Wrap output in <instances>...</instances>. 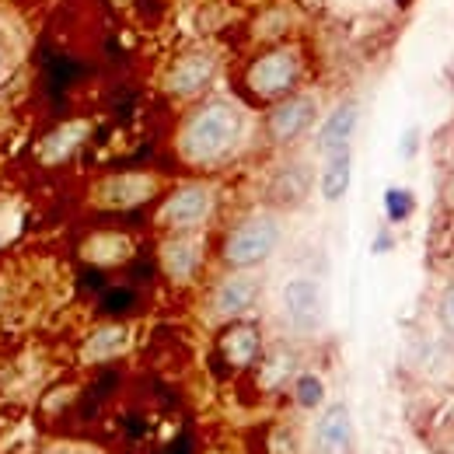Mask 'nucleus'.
<instances>
[{"instance_id": "obj_12", "label": "nucleus", "mask_w": 454, "mask_h": 454, "mask_svg": "<svg viewBox=\"0 0 454 454\" xmlns=\"http://www.w3.org/2000/svg\"><path fill=\"white\" fill-rule=\"evenodd\" d=\"M214 70H217V59L210 53H185V57L175 59L165 88H168L171 98H196L214 81Z\"/></svg>"}, {"instance_id": "obj_17", "label": "nucleus", "mask_w": 454, "mask_h": 454, "mask_svg": "<svg viewBox=\"0 0 454 454\" xmlns=\"http://www.w3.org/2000/svg\"><path fill=\"white\" fill-rule=\"evenodd\" d=\"M126 346H129V329L126 325H102V329H95L88 336V342H84V360H91V364L113 360Z\"/></svg>"}, {"instance_id": "obj_23", "label": "nucleus", "mask_w": 454, "mask_h": 454, "mask_svg": "<svg viewBox=\"0 0 454 454\" xmlns=\"http://www.w3.org/2000/svg\"><path fill=\"white\" fill-rule=\"evenodd\" d=\"M0 74H4V53H0Z\"/></svg>"}, {"instance_id": "obj_8", "label": "nucleus", "mask_w": 454, "mask_h": 454, "mask_svg": "<svg viewBox=\"0 0 454 454\" xmlns=\"http://www.w3.org/2000/svg\"><path fill=\"white\" fill-rule=\"evenodd\" d=\"M356 427L346 402H329L318 409V419L311 427V454H353Z\"/></svg>"}, {"instance_id": "obj_9", "label": "nucleus", "mask_w": 454, "mask_h": 454, "mask_svg": "<svg viewBox=\"0 0 454 454\" xmlns=\"http://www.w3.org/2000/svg\"><path fill=\"white\" fill-rule=\"evenodd\" d=\"M217 353L231 371H248L259 356H262V333L255 322H227L224 333L217 336Z\"/></svg>"}, {"instance_id": "obj_6", "label": "nucleus", "mask_w": 454, "mask_h": 454, "mask_svg": "<svg viewBox=\"0 0 454 454\" xmlns=\"http://www.w3.org/2000/svg\"><path fill=\"white\" fill-rule=\"evenodd\" d=\"M315 126H318V98H315V95L294 91V95H286L280 102H273L270 113H266V137H270V144H277V147L297 144V140L308 137Z\"/></svg>"}, {"instance_id": "obj_3", "label": "nucleus", "mask_w": 454, "mask_h": 454, "mask_svg": "<svg viewBox=\"0 0 454 454\" xmlns=\"http://www.w3.org/2000/svg\"><path fill=\"white\" fill-rule=\"evenodd\" d=\"M301 74H304V67H301L297 50L277 46V50H266L262 57H255L248 63V70H245V91L255 102L273 106V102H280V98L297 91Z\"/></svg>"}, {"instance_id": "obj_4", "label": "nucleus", "mask_w": 454, "mask_h": 454, "mask_svg": "<svg viewBox=\"0 0 454 454\" xmlns=\"http://www.w3.org/2000/svg\"><path fill=\"white\" fill-rule=\"evenodd\" d=\"M217 210V192L207 182H185L178 189H171L165 203L158 207V227L168 234H182V231H200L214 217Z\"/></svg>"}, {"instance_id": "obj_11", "label": "nucleus", "mask_w": 454, "mask_h": 454, "mask_svg": "<svg viewBox=\"0 0 454 454\" xmlns=\"http://www.w3.org/2000/svg\"><path fill=\"white\" fill-rule=\"evenodd\" d=\"M356 129H360V102L346 98L340 106H333V109L325 113V119L318 122V137H315L322 158H325V154H336V151H349Z\"/></svg>"}, {"instance_id": "obj_1", "label": "nucleus", "mask_w": 454, "mask_h": 454, "mask_svg": "<svg viewBox=\"0 0 454 454\" xmlns=\"http://www.w3.org/2000/svg\"><path fill=\"white\" fill-rule=\"evenodd\" d=\"M245 140V109L231 98H207L182 119L175 151L192 168H217Z\"/></svg>"}, {"instance_id": "obj_2", "label": "nucleus", "mask_w": 454, "mask_h": 454, "mask_svg": "<svg viewBox=\"0 0 454 454\" xmlns=\"http://www.w3.org/2000/svg\"><path fill=\"white\" fill-rule=\"evenodd\" d=\"M284 245V221L273 210H255L224 234L221 262L227 270H259Z\"/></svg>"}, {"instance_id": "obj_22", "label": "nucleus", "mask_w": 454, "mask_h": 454, "mask_svg": "<svg viewBox=\"0 0 454 454\" xmlns=\"http://www.w3.org/2000/svg\"><path fill=\"white\" fill-rule=\"evenodd\" d=\"M395 248V238H392V231H378V238H374V255H381V252H392Z\"/></svg>"}, {"instance_id": "obj_15", "label": "nucleus", "mask_w": 454, "mask_h": 454, "mask_svg": "<svg viewBox=\"0 0 454 454\" xmlns=\"http://www.w3.org/2000/svg\"><path fill=\"white\" fill-rule=\"evenodd\" d=\"M154 189H158V182H154L151 175H115V178H109V182L102 185V200H106L109 207L129 210V207L147 203V200L154 196Z\"/></svg>"}, {"instance_id": "obj_16", "label": "nucleus", "mask_w": 454, "mask_h": 454, "mask_svg": "<svg viewBox=\"0 0 454 454\" xmlns=\"http://www.w3.org/2000/svg\"><path fill=\"white\" fill-rule=\"evenodd\" d=\"M84 137H88V122H63V126H57V129L43 140L39 154H43L46 165H59V161H67V158L84 144Z\"/></svg>"}, {"instance_id": "obj_20", "label": "nucleus", "mask_w": 454, "mask_h": 454, "mask_svg": "<svg viewBox=\"0 0 454 454\" xmlns=\"http://www.w3.org/2000/svg\"><path fill=\"white\" fill-rule=\"evenodd\" d=\"M434 315H437V325L444 329V336H451L454 340V280L451 284H444V290L437 294Z\"/></svg>"}, {"instance_id": "obj_18", "label": "nucleus", "mask_w": 454, "mask_h": 454, "mask_svg": "<svg viewBox=\"0 0 454 454\" xmlns=\"http://www.w3.org/2000/svg\"><path fill=\"white\" fill-rule=\"evenodd\" d=\"M290 395H294V405L304 409V412H318L325 405V378L315 374V371H301L294 374V385H290Z\"/></svg>"}, {"instance_id": "obj_5", "label": "nucleus", "mask_w": 454, "mask_h": 454, "mask_svg": "<svg viewBox=\"0 0 454 454\" xmlns=\"http://www.w3.org/2000/svg\"><path fill=\"white\" fill-rule=\"evenodd\" d=\"M280 315L297 336H315L325 325V286L308 273H297L280 286Z\"/></svg>"}, {"instance_id": "obj_19", "label": "nucleus", "mask_w": 454, "mask_h": 454, "mask_svg": "<svg viewBox=\"0 0 454 454\" xmlns=\"http://www.w3.org/2000/svg\"><path fill=\"white\" fill-rule=\"evenodd\" d=\"M381 207H385V221L388 224H405V221H412V214H416V192L412 189H405V185H388L385 189V196H381Z\"/></svg>"}, {"instance_id": "obj_14", "label": "nucleus", "mask_w": 454, "mask_h": 454, "mask_svg": "<svg viewBox=\"0 0 454 454\" xmlns=\"http://www.w3.org/2000/svg\"><path fill=\"white\" fill-rule=\"evenodd\" d=\"M308 192H311V171L304 168V165H286L270 182V203L280 207V210L301 207L308 200Z\"/></svg>"}, {"instance_id": "obj_13", "label": "nucleus", "mask_w": 454, "mask_h": 454, "mask_svg": "<svg viewBox=\"0 0 454 454\" xmlns=\"http://www.w3.org/2000/svg\"><path fill=\"white\" fill-rule=\"evenodd\" d=\"M318 196L325 203H342L349 185H353V147L349 151H336V154H325L322 171H318Z\"/></svg>"}, {"instance_id": "obj_10", "label": "nucleus", "mask_w": 454, "mask_h": 454, "mask_svg": "<svg viewBox=\"0 0 454 454\" xmlns=\"http://www.w3.org/2000/svg\"><path fill=\"white\" fill-rule=\"evenodd\" d=\"M203 238L196 231H182V234H168L161 245V266L175 284H189L196 280L200 266H203Z\"/></svg>"}, {"instance_id": "obj_7", "label": "nucleus", "mask_w": 454, "mask_h": 454, "mask_svg": "<svg viewBox=\"0 0 454 454\" xmlns=\"http://www.w3.org/2000/svg\"><path fill=\"white\" fill-rule=\"evenodd\" d=\"M259 294H262V277L255 270H227L210 294V315L217 322L245 318L259 304Z\"/></svg>"}, {"instance_id": "obj_21", "label": "nucleus", "mask_w": 454, "mask_h": 454, "mask_svg": "<svg viewBox=\"0 0 454 454\" xmlns=\"http://www.w3.org/2000/svg\"><path fill=\"white\" fill-rule=\"evenodd\" d=\"M419 154V126H405L402 140H398V158L402 161H412Z\"/></svg>"}]
</instances>
